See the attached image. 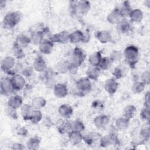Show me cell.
Returning a JSON list of instances; mask_svg holds the SVG:
<instances>
[{"label":"cell","mask_w":150,"mask_h":150,"mask_svg":"<svg viewBox=\"0 0 150 150\" xmlns=\"http://www.w3.org/2000/svg\"><path fill=\"white\" fill-rule=\"evenodd\" d=\"M16 110V109H13L8 106L6 110V113L8 115V116L10 118H12L13 119H16L18 118V115Z\"/></svg>","instance_id":"cell-48"},{"label":"cell","mask_w":150,"mask_h":150,"mask_svg":"<svg viewBox=\"0 0 150 150\" xmlns=\"http://www.w3.org/2000/svg\"><path fill=\"white\" fill-rule=\"evenodd\" d=\"M70 62L66 60H60L57 63L55 66L56 71L60 74H64L68 71L69 66L70 64Z\"/></svg>","instance_id":"cell-30"},{"label":"cell","mask_w":150,"mask_h":150,"mask_svg":"<svg viewBox=\"0 0 150 150\" xmlns=\"http://www.w3.org/2000/svg\"><path fill=\"white\" fill-rule=\"evenodd\" d=\"M130 120L122 116L118 118L115 122V127L118 130H125L128 128L130 124Z\"/></svg>","instance_id":"cell-25"},{"label":"cell","mask_w":150,"mask_h":150,"mask_svg":"<svg viewBox=\"0 0 150 150\" xmlns=\"http://www.w3.org/2000/svg\"><path fill=\"white\" fill-rule=\"evenodd\" d=\"M53 93L57 98H64L68 94V88L64 83H57L53 88Z\"/></svg>","instance_id":"cell-12"},{"label":"cell","mask_w":150,"mask_h":150,"mask_svg":"<svg viewBox=\"0 0 150 150\" xmlns=\"http://www.w3.org/2000/svg\"><path fill=\"white\" fill-rule=\"evenodd\" d=\"M118 83L114 78L107 79L104 83V89L110 94H115L118 88Z\"/></svg>","instance_id":"cell-10"},{"label":"cell","mask_w":150,"mask_h":150,"mask_svg":"<svg viewBox=\"0 0 150 150\" xmlns=\"http://www.w3.org/2000/svg\"><path fill=\"white\" fill-rule=\"evenodd\" d=\"M84 38V33L80 30H76L70 33V42L71 43L83 42Z\"/></svg>","instance_id":"cell-23"},{"label":"cell","mask_w":150,"mask_h":150,"mask_svg":"<svg viewBox=\"0 0 150 150\" xmlns=\"http://www.w3.org/2000/svg\"><path fill=\"white\" fill-rule=\"evenodd\" d=\"M22 18V14L20 11L8 12L3 19V26L5 28L12 29L20 22Z\"/></svg>","instance_id":"cell-2"},{"label":"cell","mask_w":150,"mask_h":150,"mask_svg":"<svg viewBox=\"0 0 150 150\" xmlns=\"http://www.w3.org/2000/svg\"><path fill=\"white\" fill-rule=\"evenodd\" d=\"M113 63L112 60L110 57H103L98 66L101 70H106L109 69Z\"/></svg>","instance_id":"cell-38"},{"label":"cell","mask_w":150,"mask_h":150,"mask_svg":"<svg viewBox=\"0 0 150 150\" xmlns=\"http://www.w3.org/2000/svg\"><path fill=\"white\" fill-rule=\"evenodd\" d=\"M44 28L42 30H35L31 31L30 38L32 44L35 45H39L40 43L45 39V33L43 32Z\"/></svg>","instance_id":"cell-14"},{"label":"cell","mask_w":150,"mask_h":150,"mask_svg":"<svg viewBox=\"0 0 150 150\" xmlns=\"http://www.w3.org/2000/svg\"><path fill=\"white\" fill-rule=\"evenodd\" d=\"M132 29L131 23L127 20L123 19L118 23L117 24V30L121 34H126L129 33Z\"/></svg>","instance_id":"cell-21"},{"label":"cell","mask_w":150,"mask_h":150,"mask_svg":"<svg viewBox=\"0 0 150 150\" xmlns=\"http://www.w3.org/2000/svg\"><path fill=\"white\" fill-rule=\"evenodd\" d=\"M16 132L17 134L21 137H26L28 134V131L26 128L22 127L18 128Z\"/></svg>","instance_id":"cell-53"},{"label":"cell","mask_w":150,"mask_h":150,"mask_svg":"<svg viewBox=\"0 0 150 150\" xmlns=\"http://www.w3.org/2000/svg\"><path fill=\"white\" fill-rule=\"evenodd\" d=\"M96 38L100 43L103 44L109 43L112 40V35L111 33L107 30H102L97 32Z\"/></svg>","instance_id":"cell-19"},{"label":"cell","mask_w":150,"mask_h":150,"mask_svg":"<svg viewBox=\"0 0 150 150\" xmlns=\"http://www.w3.org/2000/svg\"><path fill=\"white\" fill-rule=\"evenodd\" d=\"M139 136L143 141H148L150 136V129L149 127H145L141 129Z\"/></svg>","instance_id":"cell-45"},{"label":"cell","mask_w":150,"mask_h":150,"mask_svg":"<svg viewBox=\"0 0 150 150\" xmlns=\"http://www.w3.org/2000/svg\"><path fill=\"white\" fill-rule=\"evenodd\" d=\"M101 69L98 66L90 65L86 70V76L90 80H97L100 76Z\"/></svg>","instance_id":"cell-18"},{"label":"cell","mask_w":150,"mask_h":150,"mask_svg":"<svg viewBox=\"0 0 150 150\" xmlns=\"http://www.w3.org/2000/svg\"><path fill=\"white\" fill-rule=\"evenodd\" d=\"M57 129L59 132L62 134H69L72 130V122H70L68 119H64V120L58 127Z\"/></svg>","instance_id":"cell-26"},{"label":"cell","mask_w":150,"mask_h":150,"mask_svg":"<svg viewBox=\"0 0 150 150\" xmlns=\"http://www.w3.org/2000/svg\"><path fill=\"white\" fill-rule=\"evenodd\" d=\"M123 19V16L117 8H114L112 11H111L107 17V21L110 24L112 25H117Z\"/></svg>","instance_id":"cell-11"},{"label":"cell","mask_w":150,"mask_h":150,"mask_svg":"<svg viewBox=\"0 0 150 150\" xmlns=\"http://www.w3.org/2000/svg\"><path fill=\"white\" fill-rule=\"evenodd\" d=\"M85 129V125L80 120H76L72 122V130L82 132Z\"/></svg>","instance_id":"cell-42"},{"label":"cell","mask_w":150,"mask_h":150,"mask_svg":"<svg viewBox=\"0 0 150 150\" xmlns=\"http://www.w3.org/2000/svg\"><path fill=\"white\" fill-rule=\"evenodd\" d=\"M145 86H146L142 81L138 80L134 81L131 87V90L134 93L139 94L144 90Z\"/></svg>","instance_id":"cell-41"},{"label":"cell","mask_w":150,"mask_h":150,"mask_svg":"<svg viewBox=\"0 0 150 150\" xmlns=\"http://www.w3.org/2000/svg\"><path fill=\"white\" fill-rule=\"evenodd\" d=\"M91 8V4L87 1H77V10L83 15H86Z\"/></svg>","instance_id":"cell-22"},{"label":"cell","mask_w":150,"mask_h":150,"mask_svg":"<svg viewBox=\"0 0 150 150\" xmlns=\"http://www.w3.org/2000/svg\"><path fill=\"white\" fill-rule=\"evenodd\" d=\"M99 144L101 147H108L113 144V140L109 134L101 137L99 139Z\"/></svg>","instance_id":"cell-39"},{"label":"cell","mask_w":150,"mask_h":150,"mask_svg":"<svg viewBox=\"0 0 150 150\" xmlns=\"http://www.w3.org/2000/svg\"><path fill=\"white\" fill-rule=\"evenodd\" d=\"M32 66L35 71L40 73H42L47 69L46 63L40 56H38L35 59Z\"/></svg>","instance_id":"cell-20"},{"label":"cell","mask_w":150,"mask_h":150,"mask_svg":"<svg viewBox=\"0 0 150 150\" xmlns=\"http://www.w3.org/2000/svg\"><path fill=\"white\" fill-rule=\"evenodd\" d=\"M1 91L4 95H9L15 91L11 78L5 77L1 80Z\"/></svg>","instance_id":"cell-8"},{"label":"cell","mask_w":150,"mask_h":150,"mask_svg":"<svg viewBox=\"0 0 150 150\" xmlns=\"http://www.w3.org/2000/svg\"><path fill=\"white\" fill-rule=\"evenodd\" d=\"M59 114L64 119H69L72 115L73 110L72 107L68 104H63L59 107Z\"/></svg>","instance_id":"cell-17"},{"label":"cell","mask_w":150,"mask_h":150,"mask_svg":"<svg viewBox=\"0 0 150 150\" xmlns=\"http://www.w3.org/2000/svg\"><path fill=\"white\" fill-rule=\"evenodd\" d=\"M11 80L15 91L23 90L26 84L25 79L22 74L16 73L12 76Z\"/></svg>","instance_id":"cell-7"},{"label":"cell","mask_w":150,"mask_h":150,"mask_svg":"<svg viewBox=\"0 0 150 150\" xmlns=\"http://www.w3.org/2000/svg\"><path fill=\"white\" fill-rule=\"evenodd\" d=\"M46 104V100L40 96L35 97H34L31 102V105L35 109L40 110L41 108H43Z\"/></svg>","instance_id":"cell-35"},{"label":"cell","mask_w":150,"mask_h":150,"mask_svg":"<svg viewBox=\"0 0 150 150\" xmlns=\"http://www.w3.org/2000/svg\"><path fill=\"white\" fill-rule=\"evenodd\" d=\"M140 117L142 120L145 121L147 122H149L150 118V114H149V108H147L144 107L140 113Z\"/></svg>","instance_id":"cell-47"},{"label":"cell","mask_w":150,"mask_h":150,"mask_svg":"<svg viewBox=\"0 0 150 150\" xmlns=\"http://www.w3.org/2000/svg\"><path fill=\"white\" fill-rule=\"evenodd\" d=\"M93 108H96V109L98 108V107H99L100 109L103 108V105H102L101 103L99 101H94V102L93 103Z\"/></svg>","instance_id":"cell-55"},{"label":"cell","mask_w":150,"mask_h":150,"mask_svg":"<svg viewBox=\"0 0 150 150\" xmlns=\"http://www.w3.org/2000/svg\"><path fill=\"white\" fill-rule=\"evenodd\" d=\"M112 74L116 80L123 78L126 74V68L124 66L119 64L114 68Z\"/></svg>","instance_id":"cell-34"},{"label":"cell","mask_w":150,"mask_h":150,"mask_svg":"<svg viewBox=\"0 0 150 150\" xmlns=\"http://www.w3.org/2000/svg\"><path fill=\"white\" fill-rule=\"evenodd\" d=\"M137 112V108L133 105H128L125 107L123 110V116L127 118L132 119Z\"/></svg>","instance_id":"cell-36"},{"label":"cell","mask_w":150,"mask_h":150,"mask_svg":"<svg viewBox=\"0 0 150 150\" xmlns=\"http://www.w3.org/2000/svg\"><path fill=\"white\" fill-rule=\"evenodd\" d=\"M141 81H142L145 86L149 85L150 83V72L149 70H145L141 75Z\"/></svg>","instance_id":"cell-46"},{"label":"cell","mask_w":150,"mask_h":150,"mask_svg":"<svg viewBox=\"0 0 150 150\" xmlns=\"http://www.w3.org/2000/svg\"><path fill=\"white\" fill-rule=\"evenodd\" d=\"M68 141L72 145H77L83 141V135L81 132L71 131L68 134Z\"/></svg>","instance_id":"cell-16"},{"label":"cell","mask_w":150,"mask_h":150,"mask_svg":"<svg viewBox=\"0 0 150 150\" xmlns=\"http://www.w3.org/2000/svg\"><path fill=\"white\" fill-rule=\"evenodd\" d=\"M144 107L149 108H150V93L149 91H146L144 96Z\"/></svg>","instance_id":"cell-51"},{"label":"cell","mask_w":150,"mask_h":150,"mask_svg":"<svg viewBox=\"0 0 150 150\" xmlns=\"http://www.w3.org/2000/svg\"><path fill=\"white\" fill-rule=\"evenodd\" d=\"M16 66L15 58L13 56H6L4 57L1 63V68L2 71L8 74L13 76L16 74L13 71V67Z\"/></svg>","instance_id":"cell-3"},{"label":"cell","mask_w":150,"mask_h":150,"mask_svg":"<svg viewBox=\"0 0 150 150\" xmlns=\"http://www.w3.org/2000/svg\"><path fill=\"white\" fill-rule=\"evenodd\" d=\"M50 39L53 43H58L63 45L67 44L70 42V33L63 30L53 35Z\"/></svg>","instance_id":"cell-6"},{"label":"cell","mask_w":150,"mask_h":150,"mask_svg":"<svg viewBox=\"0 0 150 150\" xmlns=\"http://www.w3.org/2000/svg\"><path fill=\"white\" fill-rule=\"evenodd\" d=\"M57 83H56V81L54 80V79L53 77L49 78V79L45 80V85H46V87H47L49 88H53L54 86Z\"/></svg>","instance_id":"cell-50"},{"label":"cell","mask_w":150,"mask_h":150,"mask_svg":"<svg viewBox=\"0 0 150 150\" xmlns=\"http://www.w3.org/2000/svg\"><path fill=\"white\" fill-rule=\"evenodd\" d=\"M11 53L13 55V57L17 59H22L25 56L23 48L16 44L15 42L13 43L12 47Z\"/></svg>","instance_id":"cell-28"},{"label":"cell","mask_w":150,"mask_h":150,"mask_svg":"<svg viewBox=\"0 0 150 150\" xmlns=\"http://www.w3.org/2000/svg\"><path fill=\"white\" fill-rule=\"evenodd\" d=\"M86 57L85 51L80 47H76L73 50L70 62L80 67L84 62Z\"/></svg>","instance_id":"cell-5"},{"label":"cell","mask_w":150,"mask_h":150,"mask_svg":"<svg viewBox=\"0 0 150 150\" xmlns=\"http://www.w3.org/2000/svg\"><path fill=\"white\" fill-rule=\"evenodd\" d=\"M98 137V136L97 134L90 132L83 136V141H85L88 145H91L97 140Z\"/></svg>","instance_id":"cell-40"},{"label":"cell","mask_w":150,"mask_h":150,"mask_svg":"<svg viewBox=\"0 0 150 150\" xmlns=\"http://www.w3.org/2000/svg\"><path fill=\"white\" fill-rule=\"evenodd\" d=\"M42 117L43 115L41 111L40 110L34 108L30 115L29 121H30L32 124H36L42 120Z\"/></svg>","instance_id":"cell-37"},{"label":"cell","mask_w":150,"mask_h":150,"mask_svg":"<svg viewBox=\"0 0 150 150\" xmlns=\"http://www.w3.org/2000/svg\"><path fill=\"white\" fill-rule=\"evenodd\" d=\"M79 67L77 66V65H76L73 63H70L69 69H68V72L71 74H75L77 73Z\"/></svg>","instance_id":"cell-52"},{"label":"cell","mask_w":150,"mask_h":150,"mask_svg":"<svg viewBox=\"0 0 150 150\" xmlns=\"http://www.w3.org/2000/svg\"><path fill=\"white\" fill-rule=\"evenodd\" d=\"M53 43L50 39H44L39 45V49L42 53L49 54L53 50Z\"/></svg>","instance_id":"cell-9"},{"label":"cell","mask_w":150,"mask_h":150,"mask_svg":"<svg viewBox=\"0 0 150 150\" xmlns=\"http://www.w3.org/2000/svg\"><path fill=\"white\" fill-rule=\"evenodd\" d=\"M34 68L32 66H28L23 68L21 71V74L24 77H31L34 72Z\"/></svg>","instance_id":"cell-44"},{"label":"cell","mask_w":150,"mask_h":150,"mask_svg":"<svg viewBox=\"0 0 150 150\" xmlns=\"http://www.w3.org/2000/svg\"><path fill=\"white\" fill-rule=\"evenodd\" d=\"M128 16L129 17L130 20L132 22L138 23L142 20L144 15H143L142 11L141 9L137 8V9H132Z\"/></svg>","instance_id":"cell-27"},{"label":"cell","mask_w":150,"mask_h":150,"mask_svg":"<svg viewBox=\"0 0 150 150\" xmlns=\"http://www.w3.org/2000/svg\"><path fill=\"white\" fill-rule=\"evenodd\" d=\"M40 144V139L38 137H33L30 138L26 142V146L27 149L30 150L38 149Z\"/></svg>","instance_id":"cell-32"},{"label":"cell","mask_w":150,"mask_h":150,"mask_svg":"<svg viewBox=\"0 0 150 150\" xmlns=\"http://www.w3.org/2000/svg\"><path fill=\"white\" fill-rule=\"evenodd\" d=\"M12 149H16V150H23V149H26V146H24L23 144L21 143H14L12 145Z\"/></svg>","instance_id":"cell-54"},{"label":"cell","mask_w":150,"mask_h":150,"mask_svg":"<svg viewBox=\"0 0 150 150\" xmlns=\"http://www.w3.org/2000/svg\"><path fill=\"white\" fill-rule=\"evenodd\" d=\"M5 5H6V1H1V2H0L1 8H2L3 7L5 6Z\"/></svg>","instance_id":"cell-56"},{"label":"cell","mask_w":150,"mask_h":150,"mask_svg":"<svg viewBox=\"0 0 150 150\" xmlns=\"http://www.w3.org/2000/svg\"><path fill=\"white\" fill-rule=\"evenodd\" d=\"M32 89H33V87L30 84H26V86H25V87L22 90L24 97H28L30 96L32 92Z\"/></svg>","instance_id":"cell-49"},{"label":"cell","mask_w":150,"mask_h":150,"mask_svg":"<svg viewBox=\"0 0 150 150\" xmlns=\"http://www.w3.org/2000/svg\"><path fill=\"white\" fill-rule=\"evenodd\" d=\"M117 8L118 9L123 18H125V16H128L129 13L132 11V8L128 1L123 2L120 5V6L117 7Z\"/></svg>","instance_id":"cell-33"},{"label":"cell","mask_w":150,"mask_h":150,"mask_svg":"<svg viewBox=\"0 0 150 150\" xmlns=\"http://www.w3.org/2000/svg\"><path fill=\"white\" fill-rule=\"evenodd\" d=\"M15 43L22 48L26 47L31 43L30 37L25 34H19L17 36L15 40Z\"/></svg>","instance_id":"cell-31"},{"label":"cell","mask_w":150,"mask_h":150,"mask_svg":"<svg viewBox=\"0 0 150 150\" xmlns=\"http://www.w3.org/2000/svg\"><path fill=\"white\" fill-rule=\"evenodd\" d=\"M103 57L100 52L97 51L91 53L88 57V62L91 66H98Z\"/></svg>","instance_id":"cell-29"},{"label":"cell","mask_w":150,"mask_h":150,"mask_svg":"<svg viewBox=\"0 0 150 150\" xmlns=\"http://www.w3.org/2000/svg\"><path fill=\"white\" fill-rule=\"evenodd\" d=\"M110 121V118L107 115H99L96 116L94 120V125L97 128H104L107 127Z\"/></svg>","instance_id":"cell-15"},{"label":"cell","mask_w":150,"mask_h":150,"mask_svg":"<svg viewBox=\"0 0 150 150\" xmlns=\"http://www.w3.org/2000/svg\"><path fill=\"white\" fill-rule=\"evenodd\" d=\"M123 56L127 64L131 68H134L139 59V53L138 47L134 45L128 46L124 50Z\"/></svg>","instance_id":"cell-1"},{"label":"cell","mask_w":150,"mask_h":150,"mask_svg":"<svg viewBox=\"0 0 150 150\" xmlns=\"http://www.w3.org/2000/svg\"><path fill=\"white\" fill-rule=\"evenodd\" d=\"M75 86L78 93L80 94H83V96L89 93L92 88L91 81L87 77H81L78 79Z\"/></svg>","instance_id":"cell-4"},{"label":"cell","mask_w":150,"mask_h":150,"mask_svg":"<svg viewBox=\"0 0 150 150\" xmlns=\"http://www.w3.org/2000/svg\"><path fill=\"white\" fill-rule=\"evenodd\" d=\"M150 5V1H145V6H148V8L149 7V5Z\"/></svg>","instance_id":"cell-57"},{"label":"cell","mask_w":150,"mask_h":150,"mask_svg":"<svg viewBox=\"0 0 150 150\" xmlns=\"http://www.w3.org/2000/svg\"><path fill=\"white\" fill-rule=\"evenodd\" d=\"M7 104L8 106L17 110L23 104V97L19 95H12L8 100Z\"/></svg>","instance_id":"cell-13"},{"label":"cell","mask_w":150,"mask_h":150,"mask_svg":"<svg viewBox=\"0 0 150 150\" xmlns=\"http://www.w3.org/2000/svg\"><path fill=\"white\" fill-rule=\"evenodd\" d=\"M33 107L31 104H23L21 107V114L24 120H29Z\"/></svg>","instance_id":"cell-24"},{"label":"cell","mask_w":150,"mask_h":150,"mask_svg":"<svg viewBox=\"0 0 150 150\" xmlns=\"http://www.w3.org/2000/svg\"><path fill=\"white\" fill-rule=\"evenodd\" d=\"M122 56H123V54L120 50H115L111 52L109 57L112 60V62H120L122 59Z\"/></svg>","instance_id":"cell-43"}]
</instances>
